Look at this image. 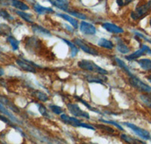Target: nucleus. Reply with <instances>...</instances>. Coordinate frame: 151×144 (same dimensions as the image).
Listing matches in <instances>:
<instances>
[{"label": "nucleus", "mask_w": 151, "mask_h": 144, "mask_svg": "<svg viewBox=\"0 0 151 144\" xmlns=\"http://www.w3.org/2000/svg\"><path fill=\"white\" fill-rule=\"evenodd\" d=\"M116 49L117 50L122 54H127L129 53V51H130L129 47L122 43H118V44H117L116 46Z\"/></svg>", "instance_id": "obj_28"}, {"label": "nucleus", "mask_w": 151, "mask_h": 144, "mask_svg": "<svg viewBox=\"0 0 151 144\" xmlns=\"http://www.w3.org/2000/svg\"><path fill=\"white\" fill-rule=\"evenodd\" d=\"M144 54H151V49L146 45H142L141 48H140L135 52L131 54L128 56H125V59H127L129 61L134 60V59H137L139 57H141Z\"/></svg>", "instance_id": "obj_7"}, {"label": "nucleus", "mask_w": 151, "mask_h": 144, "mask_svg": "<svg viewBox=\"0 0 151 144\" xmlns=\"http://www.w3.org/2000/svg\"><path fill=\"white\" fill-rule=\"evenodd\" d=\"M103 74H99L98 75H88L86 77V80L90 83H98V84H103L104 81H105L106 77H101Z\"/></svg>", "instance_id": "obj_17"}, {"label": "nucleus", "mask_w": 151, "mask_h": 144, "mask_svg": "<svg viewBox=\"0 0 151 144\" xmlns=\"http://www.w3.org/2000/svg\"><path fill=\"white\" fill-rule=\"evenodd\" d=\"M101 121H103V122H104V123H107V124H113V126L116 127L117 128H119L120 130H124L123 128H122V127H121L119 124H118L115 121H106V120H104V119H101Z\"/></svg>", "instance_id": "obj_35"}, {"label": "nucleus", "mask_w": 151, "mask_h": 144, "mask_svg": "<svg viewBox=\"0 0 151 144\" xmlns=\"http://www.w3.org/2000/svg\"><path fill=\"white\" fill-rule=\"evenodd\" d=\"M98 46L101 47H103L105 49H112L114 47V45L111 41L108 40H106L104 38H101L98 43Z\"/></svg>", "instance_id": "obj_19"}, {"label": "nucleus", "mask_w": 151, "mask_h": 144, "mask_svg": "<svg viewBox=\"0 0 151 144\" xmlns=\"http://www.w3.org/2000/svg\"><path fill=\"white\" fill-rule=\"evenodd\" d=\"M17 15H19L21 17H22L24 21H26L27 22L33 24V15L29 13H26V12H21V11H16Z\"/></svg>", "instance_id": "obj_20"}, {"label": "nucleus", "mask_w": 151, "mask_h": 144, "mask_svg": "<svg viewBox=\"0 0 151 144\" xmlns=\"http://www.w3.org/2000/svg\"><path fill=\"white\" fill-rule=\"evenodd\" d=\"M49 108L53 113L56 114V115H61L64 112V110L61 107L56 105H49Z\"/></svg>", "instance_id": "obj_29"}, {"label": "nucleus", "mask_w": 151, "mask_h": 144, "mask_svg": "<svg viewBox=\"0 0 151 144\" xmlns=\"http://www.w3.org/2000/svg\"><path fill=\"white\" fill-rule=\"evenodd\" d=\"M57 15L58 16V17H61L62 19H64L65 21H68V22H70L71 24V25L75 29H77L79 27V22H78V21L76 20V19L73 18V17H71V16L68 15H66V14H61V13H59V14H58Z\"/></svg>", "instance_id": "obj_15"}, {"label": "nucleus", "mask_w": 151, "mask_h": 144, "mask_svg": "<svg viewBox=\"0 0 151 144\" xmlns=\"http://www.w3.org/2000/svg\"><path fill=\"white\" fill-rule=\"evenodd\" d=\"M0 112L2 114H4V115H5L6 116H8L9 118V119H11V120H12L14 122H18V121H17V119H16L15 117L13 116V115H12V113H10V112L8 111L7 109H6V108H5V107L2 105L1 103H0Z\"/></svg>", "instance_id": "obj_24"}, {"label": "nucleus", "mask_w": 151, "mask_h": 144, "mask_svg": "<svg viewBox=\"0 0 151 144\" xmlns=\"http://www.w3.org/2000/svg\"><path fill=\"white\" fill-rule=\"evenodd\" d=\"M129 83L133 87L137 89V90H139L140 92H143V93H147V94H150L151 93V87L149 85L146 84L143 81H141L138 77H136L133 74L129 75Z\"/></svg>", "instance_id": "obj_2"}, {"label": "nucleus", "mask_w": 151, "mask_h": 144, "mask_svg": "<svg viewBox=\"0 0 151 144\" xmlns=\"http://www.w3.org/2000/svg\"><path fill=\"white\" fill-rule=\"evenodd\" d=\"M12 5L13 7L21 11H27L29 9V7L27 5L21 2V1H19V0H12Z\"/></svg>", "instance_id": "obj_18"}, {"label": "nucleus", "mask_w": 151, "mask_h": 144, "mask_svg": "<svg viewBox=\"0 0 151 144\" xmlns=\"http://www.w3.org/2000/svg\"><path fill=\"white\" fill-rule=\"evenodd\" d=\"M79 127H83V128H87V129H89V130H95V128H94L93 126L90 125V124H88L83 123V122H81Z\"/></svg>", "instance_id": "obj_36"}, {"label": "nucleus", "mask_w": 151, "mask_h": 144, "mask_svg": "<svg viewBox=\"0 0 151 144\" xmlns=\"http://www.w3.org/2000/svg\"><path fill=\"white\" fill-rule=\"evenodd\" d=\"M4 74V70L2 68L0 67V76H2Z\"/></svg>", "instance_id": "obj_40"}, {"label": "nucleus", "mask_w": 151, "mask_h": 144, "mask_svg": "<svg viewBox=\"0 0 151 144\" xmlns=\"http://www.w3.org/2000/svg\"><path fill=\"white\" fill-rule=\"evenodd\" d=\"M7 40H8V42H9V43L11 44V46H12L13 50H14V51H15V50L18 49L19 43H19L18 40H16L14 36H9L7 38Z\"/></svg>", "instance_id": "obj_25"}, {"label": "nucleus", "mask_w": 151, "mask_h": 144, "mask_svg": "<svg viewBox=\"0 0 151 144\" xmlns=\"http://www.w3.org/2000/svg\"><path fill=\"white\" fill-rule=\"evenodd\" d=\"M62 40H63L64 42H65V43H67V46H69V47H70V48L71 56L75 57L76 55H77V53L79 52V49H78V47L76 46L75 43H71L70 41H69V40H65V39H62Z\"/></svg>", "instance_id": "obj_22"}, {"label": "nucleus", "mask_w": 151, "mask_h": 144, "mask_svg": "<svg viewBox=\"0 0 151 144\" xmlns=\"http://www.w3.org/2000/svg\"><path fill=\"white\" fill-rule=\"evenodd\" d=\"M12 29L9 26L5 24H0V35L5 36H11Z\"/></svg>", "instance_id": "obj_21"}, {"label": "nucleus", "mask_w": 151, "mask_h": 144, "mask_svg": "<svg viewBox=\"0 0 151 144\" xmlns=\"http://www.w3.org/2000/svg\"><path fill=\"white\" fill-rule=\"evenodd\" d=\"M74 43H75L77 47H79L83 51L86 52V53L94 55V56L98 55V52L97 51L96 49H94V48L90 47V46H88V45L86 43H85L83 40L79 39V38H76L75 40H74Z\"/></svg>", "instance_id": "obj_6"}, {"label": "nucleus", "mask_w": 151, "mask_h": 144, "mask_svg": "<svg viewBox=\"0 0 151 144\" xmlns=\"http://www.w3.org/2000/svg\"><path fill=\"white\" fill-rule=\"evenodd\" d=\"M79 29L83 33L86 35H94L96 33V28L94 25L86 21H82L79 24Z\"/></svg>", "instance_id": "obj_8"}, {"label": "nucleus", "mask_w": 151, "mask_h": 144, "mask_svg": "<svg viewBox=\"0 0 151 144\" xmlns=\"http://www.w3.org/2000/svg\"><path fill=\"white\" fill-rule=\"evenodd\" d=\"M102 28L112 33H122L124 32V30L122 28L111 23H104L102 24Z\"/></svg>", "instance_id": "obj_10"}, {"label": "nucleus", "mask_w": 151, "mask_h": 144, "mask_svg": "<svg viewBox=\"0 0 151 144\" xmlns=\"http://www.w3.org/2000/svg\"><path fill=\"white\" fill-rule=\"evenodd\" d=\"M50 3L60 10L67 12L69 10V2L67 0H48Z\"/></svg>", "instance_id": "obj_11"}, {"label": "nucleus", "mask_w": 151, "mask_h": 144, "mask_svg": "<svg viewBox=\"0 0 151 144\" xmlns=\"http://www.w3.org/2000/svg\"><path fill=\"white\" fill-rule=\"evenodd\" d=\"M33 9L35 12L39 15H45V14H49V13H54L55 11L52 9V8L48 7H43L40 4L36 3L33 5Z\"/></svg>", "instance_id": "obj_13"}, {"label": "nucleus", "mask_w": 151, "mask_h": 144, "mask_svg": "<svg viewBox=\"0 0 151 144\" xmlns=\"http://www.w3.org/2000/svg\"><path fill=\"white\" fill-rule=\"evenodd\" d=\"M137 64L140 65V67L144 71H151V60L149 58H142L137 61Z\"/></svg>", "instance_id": "obj_16"}, {"label": "nucleus", "mask_w": 151, "mask_h": 144, "mask_svg": "<svg viewBox=\"0 0 151 144\" xmlns=\"http://www.w3.org/2000/svg\"><path fill=\"white\" fill-rule=\"evenodd\" d=\"M140 100L142 101V103H144L145 105H147V107L151 108V96L147 94L141 95L140 96Z\"/></svg>", "instance_id": "obj_27"}, {"label": "nucleus", "mask_w": 151, "mask_h": 144, "mask_svg": "<svg viewBox=\"0 0 151 144\" xmlns=\"http://www.w3.org/2000/svg\"><path fill=\"white\" fill-rule=\"evenodd\" d=\"M151 9V0L146 3L137 6L135 10L133 11L131 14V17L133 20H139L147 14Z\"/></svg>", "instance_id": "obj_3"}, {"label": "nucleus", "mask_w": 151, "mask_h": 144, "mask_svg": "<svg viewBox=\"0 0 151 144\" xmlns=\"http://www.w3.org/2000/svg\"><path fill=\"white\" fill-rule=\"evenodd\" d=\"M98 127H102L103 129H105L106 130H107L108 132L110 133H114V130H113V128H111V127H105V126H103V125H98Z\"/></svg>", "instance_id": "obj_38"}, {"label": "nucleus", "mask_w": 151, "mask_h": 144, "mask_svg": "<svg viewBox=\"0 0 151 144\" xmlns=\"http://www.w3.org/2000/svg\"><path fill=\"white\" fill-rule=\"evenodd\" d=\"M115 60H116V63L119 65V67H120L121 68H122V70H123L124 71H125V73L128 74V75L129 76V75H131V74H132V72L130 71V70H129V68H128L127 65H125V64L124 63V62H122V60H120V59H119V58H116Z\"/></svg>", "instance_id": "obj_26"}, {"label": "nucleus", "mask_w": 151, "mask_h": 144, "mask_svg": "<svg viewBox=\"0 0 151 144\" xmlns=\"http://www.w3.org/2000/svg\"><path fill=\"white\" fill-rule=\"evenodd\" d=\"M147 80H148V81H149L151 83V75H149V76H147Z\"/></svg>", "instance_id": "obj_41"}, {"label": "nucleus", "mask_w": 151, "mask_h": 144, "mask_svg": "<svg viewBox=\"0 0 151 144\" xmlns=\"http://www.w3.org/2000/svg\"><path fill=\"white\" fill-rule=\"evenodd\" d=\"M78 66L80 68L83 69V70L88 71L94 72L96 74H108V72L106 71V70L103 69L98 65L94 63V62L90 60H81L78 62Z\"/></svg>", "instance_id": "obj_1"}, {"label": "nucleus", "mask_w": 151, "mask_h": 144, "mask_svg": "<svg viewBox=\"0 0 151 144\" xmlns=\"http://www.w3.org/2000/svg\"><path fill=\"white\" fill-rule=\"evenodd\" d=\"M121 138H122L124 141H125L126 143H144L142 141L139 140L134 139L133 137L126 135V134H122V135H121Z\"/></svg>", "instance_id": "obj_23"}, {"label": "nucleus", "mask_w": 151, "mask_h": 144, "mask_svg": "<svg viewBox=\"0 0 151 144\" xmlns=\"http://www.w3.org/2000/svg\"><path fill=\"white\" fill-rule=\"evenodd\" d=\"M67 107L68 108L69 112H70L73 116L80 117L84 119H89V114L81 109L77 104H73V103H68L67 104Z\"/></svg>", "instance_id": "obj_4"}, {"label": "nucleus", "mask_w": 151, "mask_h": 144, "mask_svg": "<svg viewBox=\"0 0 151 144\" xmlns=\"http://www.w3.org/2000/svg\"><path fill=\"white\" fill-rule=\"evenodd\" d=\"M16 63L18 65V66H20V68H21L23 70L26 71L31 72V73H36V72L35 68L33 67V65H30L28 62V61H22L20 60V59H17V60H16Z\"/></svg>", "instance_id": "obj_12"}, {"label": "nucleus", "mask_w": 151, "mask_h": 144, "mask_svg": "<svg viewBox=\"0 0 151 144\" xmlns=\"http://www.w3.org/2000/svg\"><path fill=\"white\" fill-rule=\"evenodd\" d=\"M32 30L33 31V32L39 35H42V36H52V33H50V31H48V30H46L42 26L38 25V24H34V25L32 26Z\"/></svg>", "instance_id": "obj_14"}, {"label": "nucleus", "mask_w": 151, "mask_h": 144, "mask_svg": "<svg viewBox=\"0 0 151 144\" xmlns=\"http://www.w3.org/2000/svg\"><path fill=\"white\" fill-rule=\"evenodd\" d=\"M76 100H77L78 101H79V102H80L81 103H83V104L85 106L87 107V108H88V109L91 110V111H93V112H96V113H98V114H101V112H100V111H98V110L95 109V108H93V107H91V105H90L88 104V103H86V101H84V100H82V99H81V98H79V97H76Z\"/></svg>", "instance_id": "obj_30"}, {"label": "nucleus", "mask_w": 151, "mask_h": 144, "mask_svg": "<svg viewBox=\"0 0 151 144\" xmlns=\"http://www.w3.org/2000/svg\"><path fill=\"white\" fill-rule=\"evenodd\" d=\"M134 33H135V34L137 35V36H140V38H142V39H144V40H146V41L149 42V43H151V40H150V39H149V38L146 37V36H144V35L141 34V33H138V32H134Z\"/></svg>", "instance_id": "obj_37"}, {"label": "nucleus", "mask_w": 151, "mask_h": 144, "mask_svg": "<svg viewBox=\"0 0 151 144\" xmlns=\"http://www.w3.org/2000/svg\"><path fill=\"white\" fill-rule=\"evenodd\" d=\"M67 12H68V13H70V14L72 15L75 16V17H78V18H80V19H86V16L85 15L82 14V13H79V12H76V11L68 10Z\"/></svg>", "instance_id": "obj_33"}, {"label": "nucleus", "mask_w": 151, "mask_h": 144, "mask_svg": "<svg viewBox=\"0 0 151 144\" xmlns=\"http://www.w3.org/2000/svg\"><path fill=\"white\" fill-rule=\"evenodd\" d=\"M36 94H37L38 99H39L40 101H42V102L48 101V96H47L46 94H45L44 93H42V92H38Z\"/></svg>", "instance_id": "obj_34"}, {"label": "nucleus", "mask_w": 151, "mask_h": 144, "mask_svg": "<svg viewBox=\"0 0 151 144\" xmlns=\"http://www.w3.org/2000/svg\"><path fill=\"white\" fill-rule=\"evenodd\" d=\"M122 1H123L124 5H129V3H131V2H132L133 0H122Z\"/></svg>", "instance_id": "obj_39"}, {"label": "nucleus", "mask_w": 151, "mask_h": 144, "mask_svg": "<svg viewBox=\"0 0 151 144\" xmlns=\"http://www.w3.org/2000/svg\"><path fill=\"white\" fill-rule=\"evenodd\" d=\"M37 106L38 108H39V112H40V114H41L42 116L46 117V118H49V114L48 113L46 108H45V107L44 106V105H42V104H37Z\"/></svg>", "instance_id": "obj_31"}, {"label": "nucleus", "mask_w": 151, "mask_h": 144, "mask_svg": "<svg viewBox=\"0 0 151 144\" xmlns=\"http://www.w3.org/2000/svg\"><path fill=\"white\" fill-rule=\"evenodd\" d=\"M60 119H62L63 121L65 122L66 124H67L69 125L73 126V127H79V126H80V121L74 118V117H70L68 115H65V114H61L60 115Z\"/></svg>", "instance_id": "obj_9"}, {"label": "nucleus", "mask_w": 151, "mask_h": 144, "mask_svg": "<svg viewBox=\"0 0 151 144\" xmlns=\"http://www.w3.org/2000/svg\"><path fill=\"white\" fill-rule=\"evenodd\" d=\"M0 16H1L2 17H3L4 19H5V20H10V21L13 20V17H12V16L9 14L7 11L4 10V9H2V10H0Z\"/></svg>", "instance_id": "obj_32"}, {"label": "nucleus", "mask_w": 151, "mask_h": 144, "mask_svg": "<svg viewBox=\"0 0 151 144\" xmlns=\"http://www.w3.org/2000/svg\"><path fill=\"white\" fill-rule=\"evenodd\" d=\"M124 124H125L126 127H129V128H130L132 130H133V131L137 134V135L141 137L142 139L146 140L151 139L150 134L148 132L147 130H144V129L143 128H141V127H137V126L134 125V124H133L128 123V122H124Z\"/></svg>", "instance_id": "obj_5"}, {"label": "nucleus", "mask_w": 151, "mask_h": 144, "mask_svg": "<svg viewBox=\"0 0 151 144\" xmlns=\"http://www.w3.org/2000/svg\"><path fill=\"white\" fill-rule=\"evenodd\" d=\"M150 27H151V17H150Z\"/></svg>", "instance_id": "obj_42"}]
</instances>
